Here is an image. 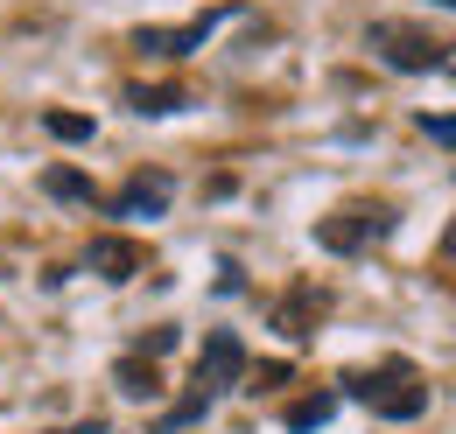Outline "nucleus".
Listing matches in <instances>:
<instances>
[{
	"mask_svg": "<svg viewBox=\"0 0 456 434\" xmlns=\"http://www.w3.org/2000/svg\"><path fill=\"white\" fill-rule=\"evenodd\" d=\"M372 414H387V421H414V414H428V385L414 379L407 365H387V372H358V379H344Z\"/></svg>",
	"mask_w": 456,
	"mask_h": 434,
	"instance_id": "nucleus-1",
	"label": "nucleus"
},
{
	"mask_svg": "<svg viewBox=\"0 0 456 434\" xmlns=\"http://www.w3.org/2000/svg\"><path fill=\"white\" fill-rule=\"evenodd\" d=\"M43 126H50L57 141H92V119H77V112H50Z\"/></svg>",
	"mask_w": 456,
	"mask_h": 434,
	"instance_id": "nucleus-12",
	"label": "nucleus"
},
{
	"mask_svg": "<svg viewBox=\"0 0 456 434\" xmlns=\"http://www.w3.org/2000/svg\"><path fill=\"white\" fill-rule=\"evenodd\" d=\"M365 50L394 70H443L450 63V43L443 36H421V28H400V21H372L365 28Z\"/></svg>",
	"mask_w": 456,
	"mask_h": 434,
	"instance_id": "nucleus-2",
	"label": "nucleus"
},
{
	"mask_svg": "<svg viewBox=\"0 0 456 434\" xmlns=\"http://www.w3.org/2000/svg\"><path fill=\"white\" fill-rule=\"evenodd\" d=\"M239 379H246V343H239L232 329H211V336H204V358H197V385L218 399V392L239 385Z\"/></svg>",
	"mask_w": 456,
	"mask_h": 434,
	"instance_id": "nucleus-4",
	"label": "nucleus"
},
{
	"mask_svg": "<svg viewBox=\"0 0 456 434\" xmlns=\"http://www.w3.org/2000/svg\"><path fill=\"white\" fill-rule=\"evenodd\" d=\"M169 197H175V182L162 175V168H155V175H134V182L113 197V217H162Z\"/></svg>",
	"mask_w": 456,
	"mask_h": 434,
	"instance_id": "nucleus-5",
	"label": "nucleus"
},
{
	"mask_svg": "<svg viewBox=\"0 0 456 434\" xmlns=\"http://www.w3.org/2000/svg\"><path fill=\"white\" fill-rule=\"evenodd\" d=\"M119 392H134V399H155V392H162V379H155V358H148V365H141V358H119Z\"/></svg>",
	"mask_w": 456,
	"mask_h": 434,
	"instance_id": "nucleus-9",
	"label": "nucleus"
},
{
	"mask_svg": "<svg viewBox=\"0 0 456 434\" xmlns=\"http://www.w3.org/2000/svg\"><path fill=\"white\" fill-rule=\"evenodd\" d=\"M43 189H50L57 204H85V197H92V182H85L77 168H50V175H43Z\"/></svg>",
	"mask_w": 456,
	"mask_h": 434,
	"instance_id": "nucleus-11",
	"label": "nucleus"
},
{
	"mask_svg": "<svg viewBox=\"0 0 456 434\" xmlns=\"http://www.w3.org/2000/svg\"><path fill=\"white\" fill-rule=\"evenodd\" d=\"M225 21H232V7H211V14H197V21H183V28H141L134 50L141 56H190V50H204Z\"/></svg>",
	"mask_w": 456,
	"mask_h": 434,
	"instance_id": "nucleus-3",
	"label": "nucleus"
},
{
	"mask_svg": "<svg viewBox=\"0 0 456 434\" xmlns=\"http://www.w3.org/2000/svg\"><path fill=\"white\" fill-rule=\"evenodd\" d=\"M372 231H379V217H365V211H344V217H330V224H316V238H323L330 253H358Z\"/></svg>",
	"mask_w": 456,
	"mask_h": 434,
	"instance_id": "nucleus-7",
	"label": "nucleus"
},
{
	"mask_svg": "<svg viewBox=\"0 0 456 434\" xmlns=\"http://www.w3.org/2000/svg\"><path fill=\"white\" fill-rule=\"evenodd\" d=\"M141 245L134 238H92V273H106V280H134L141 273Z\"/></svg>",
	"mask_w": 456,
	"mask_h": 434,
	"instance_id": "nucleus-6",
	"label": "nucleus"
},
{
	"mask_svg": "<svg viewBox=\"0 0 456 434\" xmlns=\"http://www.w3.org/2000/svg\"><path fill=\"white\" fill-rule=\"evenodd\" d=\"M421 133H428L436 148H450V133H456V126H450V119H443V112H436V119H421Z\"/></svg>",
	"mask_w": 456,
	"mask_h": 434,
	"instance_id": "nucleus-14",
	"label": "nucleus"
},
{
	"mask_svg": "<svg viewBox=\"0 0 456 434\" xmlns=\"http://www.w3.org/2000/svg\"><path fill=\"white\" fill-rule=\"evenodd\" d=\"M204 414H211V392H204V385H190V399H183V406H169V414L155 421V434H183L190 421H204Z\"/></svg>",
	"mask_w": 456,
	"mask_h": 434,
	"instance_id": "nucleus-10",
	"label": "nucleus"
},
{
	"mask_svg": "<svg viewBox=\"0 0 456 434\" xmlns=\"http://www.w3.org/2000/svg\"><path fill=\"white\" fill-rule=\"evenodd\" d=\"M134 112H175V92H126Z\"/></svg>",
	"mask_w": 456,
	"mask_h": 434,
	"instance_id": "nucleus-13",
	"label": "nucleus"
},
{
	"mask_svg": "<svg viewBox=\"0 0 456 434\" xmlns=\"http://www.w3.org/2000/svg\"><path fill=\"white\" fill-rule=\"evenodd\" d=\"M330 414H338V392H316V399H295L281 421H288L295 434H316V428H330Z\"/></svg>",
	"mask_w": 456,
	"mask_h": 434,
	"instance_id": "nucleus-8",
	"label": "nucleus"
}]
</instances>
